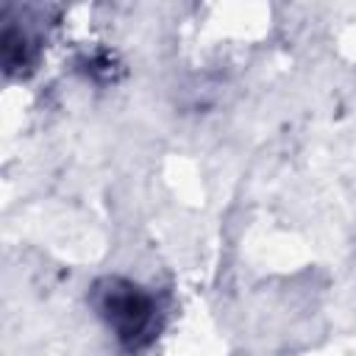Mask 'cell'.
Masks as SVG:
<instances>
[{
  "label": "cell",
  "mask_w": 356,
  "mask_h": 356,
  "mask_svg": "<svg viewBox=\"0 0 356 356\" xmlns=\"http://www.w3.org/2000/svg\"><path fill=\"white\" fill-rule=\"evenodd\" d=\"M95 314L108 325L114 339L128 353L150 348L161 331V309L153 292L122 275H103L89 289Z\"/></svg>",
  "instance_id": "obj_1"
},
{
  "label": "cell",
  "mask_w": 356,
  "mask_h": 356,
  "mask_svg": "<svg viewBox=\"0 0 356 356\" xmlns=\"http://www.w3.org/2000/svg\"><path fill=\"white\" fill-rule=\"evenodd\" d=\"M0 53H3V70L6 75H25L36 61V44L31 33L22 25H14V19H6L3 36H0Z\"/></svg>",
  "instance_id": "obj_2"
},
{
  "label": "cell",
  "mask_w": 356,
  "mask_h": 356,
  "mask_svg": "<svg viewBox=\"0 0 356 356\" xmlns=\"http://www.w3.org/2000/svg\"><path fill=\"white\" fill-rule=\"evenodd\" d=\"M81 70L92 78V81H114V72H117V64H114V56L106 53V50H97V53H89L86 58H81Z\"/></svg>",
  "instance_id": "obj_3"
}]
</instances>
